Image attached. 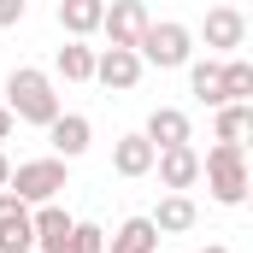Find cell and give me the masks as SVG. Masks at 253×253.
<instances>
[{
    "instance_id": "obj_11",
    "label": "cell",
    "mask_w": 253,
    "mask_h": 253,
    "mask_svg": "<svg viewBox=\"0 0 253 253\" xmlns=\"http://www.w3.org/2000/svg\"><path fill=\"white\" fill-rule=\"evenodd\" d=\"M47 141H53V153H59L65 165H71V159H83V153H88V141H94V124H88L83 112H59V118L47 124Z\"/></svg>"
},
{
    "instance_id": "obj_8",
    "label": "cell",
    "mask_w": 253,
    "mask_h": 253,
    "mask_svg": "<svg viewBox=\"0 0 253 253\" xmlns=\"http://www.w3.org/2000/svg\"><path fill=\"white\" fill-rule=\"evenodd\" d=\"M153 171H159V183L171 194H189L194 183H200V153H194L189 141H183V147H159V153H153Z\"/></svg>"
},
{
    "instance_id": "obj_23",
    "label": "cell",
    "mask_w": 253,
    "mask_h": 253,
    "mask_svg": "<svg viewBox=\"0 0 253 253\" xmlns=\"http://www.w3.org/2000/svg\"><path fill=\"white\" fill-rule=\"evenodd\" d=\"M12 124H18V118H12V112H6V106H0V141H6V135H12Z\"/></svg>"
},
{
    "instance_id": "obj_4",
    "label": "cell",
    "mask_w": 253,
    "mask_h": 253,
    "mask_svg": "<svg viewBox=\"0 0 253 253\" xmlns=\"http://www.w3.org/2000/svg\"><path fill=\"white\" fill-rule=\"evenodd\" d=\"M6 189L18 194L24 206H42V200H59L65 189V159H24V165H12V177H6Z\"/></svg>"
},
{
    "instance_id": "obj_2",
    "label": "cell",
    "mask_w": 253,
    "mask_h": 253,
    "mask_svg": "<svg viewBox=\"0 0 253 253\" xmlns=\"http://www.w3.org/2000/svg\"><path fill=\"white\" fill-rule=\"evenodd\" d=\"M200 177H206V189H212L218 206H242V200H248V153H242V141H218V147H206Z\"/></svg>"
},
{
    "instance_id": "obj_24",
    "label": "cell",
    "mask_w": 253,
    "mask_h": 253,
    "mask_svg": "<svg viewBox=\"0 0 253 253\" xmlns=\"http://www.w3.org/2000/svg\"><path fill=\"white\" fill-rule=\"evenodd\" d=\"M6 177H12V159H6V147H0V189H6Z\"/></svg>"
},
{
    "instance_id": "obj_19",
    "label": "cell",
    "mask_w": 253,
    "mask_h": 253,
    "mask_svg": "<svg viewBox=\"0 0 253 253\" xmlns=\"http://www.w3.org/2000/svg\"><path fill=\"white\" fill-rule=\"evenodd\" d=\"M248 135H253V100L218 106V141H248Z\"/></svg>"
},
{
    "instance_id": "obj_12",
    "label": "cell",
    "mask_w": 253,
    "mask_h": 253,
    "mask_svg": "<svg viewBox=\"0 0 253 253\" xmlns=\"http://www.w3.org/2000/svg\"><path fill=\"white\" fill-rule=\"evenodd\" d=\"M147 224H153L159 236H183V230H194V224H200V206H194L189 194H165V200L147 212Z\"/></svg>"
},
{
    "instance_id": "obj_13",
    "label": "cell",
    "mask_w": 253,
    "mask_h": 253,
    "mask_svg": "<svg viewBox=\"0 0 253 253\" xmlns=\"http://www.w3.org/2000/svg\"><path fill=\"white\" fill-rule=\"evenodd\" d=\"M153 153H159V147H153L141 129H135V135H118V141H112V171H118V177H147V171H153Z\"/></svg>"
},
{
    "instance_id": "obj_3",
    "label": "cell",
    "mask_w": 253,
    "mask_h": 253,
    "mask_svg": "<svg viewBox=\"0 0 253 253\" xmlns=\"http://www.w3.org/2000/svg\"><path fill=\"white\" fill-rule=\"evenodd\" d=\"M135 59H141V65H159V71L189 65V59H194V30H189V24H177V18L147 24L141 42H135Z\"/></svg>"
},
{
    "instance_id": "obj_14",
    "label": "cell",
    "mask_w": 253,
    "mask_h": 253,
    "mask_svg": "<svg viewBox=\"0 0 253 253\" xmlns=\"http://www.w3.org/2000/svg\"><path fill=\"white\" fill-rule=\"evenodd\" d=\"M153 147H183V141H194L189 129V112H177V106H153L147 112V129H141Z\"/></svg>"
},
{
    "instance_id": "obj_16",
    "label": "cell",
    "mask_w": 253,
    "mask_h": 253,
    "mask_svg": "<svg viewBox=\"0 0 253 253\" xmlns=\"http://www.w3.org/2000/svg\"><path fill=\"white\" fill-rule=\"evenodd\" d=\"M189 94L200 100V106L218 112V106H224V65L218 59H194L189 65Z\"/></svg>"
},
{
    "instance_id": "obj_9",
    "label": "cell",
    "mask_w": 253,
    "mask_h": 253,
    "mask_svg": "<svg viewBox=\"0 0 253 253\" xmlns=\"http://www.w3.org/2000/svg\"><path fill=\"white\" fill-rule=\"evenodd\" d=\"M200 42H206L212 53H224V59H230V53L248 42V18H242L236 6H212V12H206V24H200Z\"/></svg>"
},
{
    "instance_id": "obj_7",
    "label": "cell",
    "mask_w": 253,
    "mask_h": 253,
    "mask_svg": "<svg viewBox=\"0 0 253 253\" xmlns=\"http://www.w3.org/2000/svg\"><path fill=\"white\" fill-rule=\"evenodd\" d=\"M36 248V224H30V206L12 189H0V253H30Z\"/></svg>"
},
{
    "instance_id": "obj_5",
    "label": "cell",
    "mask_w": 253,
    "mask_h": 253,
    "mask_svg": "<svg viewBox=\"0 0 253 253\" xmlns=\"http://www.w3.org/2000/svg\"><path fill=\"white\" fill-rule=\"evenodd\" d=\"M141 71L147 65L135 59V47H94V83L112 88V94H129L141 83Z\"/></svg>"
},
{
    "instance_id": "obj_25",
    "label": "cell",
    "mask_w": 253,
    "mask_h": 253,
    "mask_svg": "<svg viewBox=\"0 0 253 253\" xmlns=\"http://www.w3.org/2000/svg\"><path fill=\"white\" fill-rule=\"evenodd\" d=\"M200 253H230V248H224V242H206V248H200Z\"/></svg>"
},
{
    "instance_id": "obj_20",
    "label": "cell",
    "mask_w": 253,
    "mask_h": 253,
    "mask_svg": "<svg viewBox=\"0 0 253 253\" xmlns=\"http://www.w3.org/2000/svg\"><path fill=\"white\" fill-rule=\"evenodd\" d=\"M218 65H224V106H230V100H253V65L236 59V53L218 59Z\"/></svg>"
},
{
    "instance_id": "obj_17",
    "label": "cell",
    "mask_w": 253,
    "mask_h": 253,
    "mask_svg": "<svg viewBox=\"0 0 253 253\" xmlns=\"http://www.w3.org/2000/svg\"><path fill=\"white\" fill-rule=\"evenodd\" d=\"M53 71H59L65 83H94V47H88V42H71V36H65V47L53 53Z\"/></svg>"
},
{
    "instance_id": "obj_10",
    "label": "cell",
    "mask_w": 253,
    "mask_h": 253,
    "mask_svg": "<svg viewBox=\"0 0 253 253\" xmlns=\"http://www.w3.org/2000/svg\"><path fill=\"white\" fill-rule=\"evenodd\" d=\"M30 224H36V248L42 253H71V212H65L59 200H42V206H30Z\"/></svg>"
},
{
    "instance_id": "obj_21",
    "label": "cell",
    "mask_w": 253,
    "mask_h": 253,
    "mask_svg": "<svg viewBox=\"0 0 253 253\" xmlns=\"http://www.w3.org/2000/svg\"><path fill=\"white\" fill-rule=\"evenodd\" d=\"M71 253H106V230L88 224V218H77L71 224Z\"/></svg>"
},
{
    "instance_id": "obj_22",
    "label": "cell",
    "mask_w": 253,
    "mask_h": 253,
    "mask_svg": "<svg viewBox=\"0 0 253 253\" xmlns=\"http://www.w3.org/2000/svg\"><path fill=\"white\" fill-rule=\"evenodd\" d=\"M24 12H30V0H0V30L24 24Z\"/></svg>"
},
{
    "instance_id": "obj_15",
    "label": "cell",
    "mask_w": 253,
    "mask_h": 253,
    "mask_svg": "<svg viewBox=\"0 0 253 253\" xmlns=\"http://www.w3.org/2000/svg\"><path fill=\"white\" fill-rule=\"evenodd\" d=\"M100 12H106V0H59V30L71 42H88L100 30Z\"/></svg>"
},
{
    "instance_id": "obj_6",
    "label": "cell",
    "mask_w": 253,
    "mask_h": 253,
    "mask_svg": "<svg viewBox=\"0 0 253 253\" xmlns=\"http://www.w3.org/2000/svg\"><path fill=\"white\" fill-rule=\"evenodd\" d=\"M147 24H153V18H147V6H141V0H112V6L100 12V30H106V47H135Z\"/></svg>"
},
{
    "instance_id": "obj_1",
    "label": "cell",
    "mask_w": 253,
    "mask_h": 253,
    "mask_svg": "<svg viewBox=\"0 0 253 253\" xmlns=\"http://www.w3.org/2000/svg\"><path fill=\"white\" fill-rule=\"evenodd\" d=\"M6 112H12L18 124L47 129V124L65 112L59 94H53V77H47V71H36V65H18V71L6 77Z\"/></svg>"
},
{
    "instance_id": "obj_18",
    "label": "cell",
    "mask_w": 253,
    "mask_h": 253,
    "mask_svg": "<svg viewBox=\"0 0 253 253\" xmlns=\"http://www.w3.org/2000/svg\"><path fill=\"white\" fill-rule=\"evenodd\" d=\"M106 253H159V230H153L147 218H124L118 236L106 242Z\"/></svg>"
}]
</instances>
